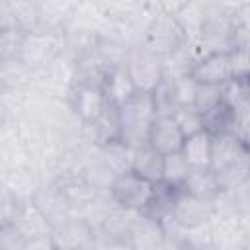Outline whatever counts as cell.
<instances>
[{"mask_svg":"<svg viewBox=\"0 0 250 250\" xmlns=\"http://www.w3.org/2000/svg\"><path fill=\"white\" fill-rule=\"evenodd\" d=\"M152 98L146 92H135L119 105V141L129 148L146 143L148 127L154 119Z\"/></svg>","mask_w":250,"mask_h":250,"instance_id":"1","label":"cell"},{"mask_svg":"<svg viewBox=\"0 0 250 250\" xmlns=\"http://www.w3.org/2000/svg\"><path fill=\"white\" fill-rule=\"evenodd\" d=\"M182 43H188L186 35L182 31L176 16L166 14V12H156L152 16V20L148 21V25L145 29L143 41H141V45L145 49H148L150 53H154L160 59L170 55Z\"/></svg>","mask_w":250,"mask_h":250,"instance_id":"2","label":"cell"},{"mask_svg":"<svg viewBox=\"0 0 250 250\" xmlns=\"http://www.w3.org/2000/svg\"><path fill=\"white\" fill-rule=\"evenodd\" d=\"M107 191L115 205H119L123 209L145 213L152 201L154 184L143 180L141 176H137L135 172L129 170V172L115 176Z\"/></svg>","mask_w":250,"mask_h":250,"instance_id":"3","label":"cell"},{"mask_svg":"<svg viewBox=\"0 0 250 250\" xmlns=\"http://www.w3.org/2000/svg\"><path fill=\"white\" fill-rule=\"evenodd\" d=\"M125 68L137 88V92L150 94L160 82H162V59L145 49L143 45H137L131 49V55L125 62Z\"/></svg>","mask_w":250,"mask_h":250,"instance_id":"4","label":"cell"},{"mask_svg":"<svg viewBox=\"0 0 250 250\" xmlns=\"http://www.w3.org/2000/svg\"><path fill=\"white\" fill-rule=\"evenodd\" d=\"M211 217H213L211 203L201 201L193 195H188L184 189H180L168 217L162 221H172V225H176L180 230H193V229L209 225Z\"/></svg>","mask_w":250,"mask_h":250,"instance_id":"5","label":"cell"},{"mask_svg":"<svg viewBox=\"0 0 250 250\" xmlns=\"http://www.w3.org/2000/svg\"><path fill=\"white\" fill-rule=\"evenodd\" d=\"M55 250H90L94 229L78 215H70L51 229Z\"/></svg>","mask_w":250,"mask_h":250,"instance_id":"6","label":"cell"},{"mask_svg":"<svg viewBox=\"0 0 250 250\" xmlns=\"http://www.w3.org/2000/svg\"><path fill=\"white\" fill-rule=\"evenodd\" d=\"M29 201L45 215V219L51 223V227H55L57 223H61L72 215L70 201L59 182H43Z\"/></svg>","mask_w":250,"mask_h":250,"instance_id":"7","label":"cell"},{"mask_svg":"<svg viewBox=\"0 0 250 250\" xmlns=\"http://www.w3.org/2000/svg\"><path fill=\"white\" fill-rule=\"evenodd\" d=\"M248 160V143L234 133H223L211 137V152H209V168L219 172L236 162Z\"/></svg>","mask_w":250,"mask_h":250,"instance_id":"8","label":"cell"},{"mask_svg":"<svg viewBox=\"0 0 250 250\" xmlns=\"http://www.w3.org/2000/svg\"><path fill=\"white\" fill-rule=\"evenodd\" d=\"M189 78L197 84L225 86L232 80V57L230 53H211L197 59Z\"/></svg>","mask_w":250,"mask_h":250,"instance_id":"9","label":"cell"},{"mask_svg":"<svg viewBox=\"0 0 250 250\" xmlns=\"http://www.w3.org/2000/svg\"><path fill=\"white\" fill-rule=\"evenodd\" d=\"M64 102L68 104V107L82 125L94 121L107 104L104 92L92 86H70Z\"/></svg>","mask_w":250,"mask_h":250,"instance_id":"10","label":"cell"},{"mask_svg":"<svg viewBox=\"0 0 250 250\" xmlns=\"http://www.w3.org/2000/svg\"><path fill=\"white\" fill-rule=\"evenodd\" d=\"M146 143L156 152L166 156L172 152H180V148L184 145V135L172 117H154L148 127Z\"/></svg>","mask_w":250,"mask_h":250,"instance_id":"11","label":"cell"},{"mask_svg":"<svg viewBox=\"0 0 250 250\" xmlns=\"http://www.w3.org/2000/svg\"><path fill=\"white\" fill-rule=\"evenodd\" d=\"M10 223L23 236V240L37 238V236H47V234H51V229H53L51 223L45 219V215L31 201L20 203V207L16 209Z\"/></svg>","mask_w":250,"mask_h":250,"instance_id":"12","label":"cell"},{"mask_svg":"<svg viewBox=\"0 0 250 250\" xmlns=\"http://www.w3.org/2000/svg\"><path fill=\"white\" fill-rule=\"evenodd\" d=\"M197 59H199L197 49L193 45H189V43H182L170 55L162 57V76L166 80L186 78V76L191 74Z\"/></svg>","mask_w":250,"mask_h":250,"instance_id":"13","label":"cell"},{"mask_svg":"<svg viewBox=\"0 0 250 250\" xmlns=\"http://www.w3.org/2000/svg\"><path fill=\"white\" fill-rule=\"evenodd\" d=\"M162 160L164 156L160 152H156L148 143H143L133 148L131 172L150 184H158L162 180Z\"/></svg>","mask_w":250,"mask_h":250,"instance_id":"14","label":"cell"},{"mask_svg":"<svg viewBox=\"0 0 250 250\" xmlns=\"http://www.w3.org/2000/svg\"><path fill=\"white\" fill-rule=\"evenodd\" d=\"M182 189L188 195H193L207 203H211L219 195V186H217V180L211 168H189L182 184Z\"/></svg>","mask_w":250,"mask_h":250,"instance_id":"15","label":"cell"},{"mask_svg":"<svg viewBox=\"0 0 250 250\" xmlns=\"http://www.w3.org/2000/svg\"><path fill=\"white\" fill-rule=\"evenodd\" d=\"M141 215L143 213H139V211H131V209H123V207L115 205L111 209V213L107 215V219L104 221V225L96 232H102V234L117 238V240H129Z\"/></svg>","mask_w":250,"mask_h":250,"instance_id":"16","label":"cell"},{"mask_svg":"<svg viewBox=\"0 0 250 250\" xmlns=\"http://www.w3.org/2000/svg\"><path fill=\"white\" fill-rule=\"evenodd\" d=\"M135 92H137V88H135V84H133V80H131L127 68H125V66L111 68L109 78H107V82H105V86H104V96H105V100L111 102V104H115V105L119 107V105H121L123 102H127Z\"/></svg>","mask_w":250,"mask_h":250,"instance_id":"17","label":"cell"},{"mask_svg":"<svg viewBox=\"0 0 250 250\" xmlns=\"http://www.w3.org/2000/svg\"><path fill=\"white\" fill-rule=\"evenodd\" d=\"M180 152L186 158L189 168H209L211 135L201 131V133H195V135L184 139V145H182Z\"/></svg>","mask_w":250,"mask_h":250,"instance_id":"18","label":"cell"},{"mask_svg":"<svg viewBox=\"0 0 250 250\" xmlns=\"http://www.w3.org/2000/svg\"><path fill=\"white\" fill-rule=\"evenodd\" d=\"M98 154H100L102 162L111 170L113 176H119V174L131 170L133 148H129L121 141H111V143L98 146Z\"/></svg>","mask_w":250,"mask_h":250,"instance_id":"19","label":"cell"},{"mask_svg":"<svg viewBox=\"0 0 250 250\" xmlns=\"http://www.w3.org/2000/svg\"><path fill=\"white\" fill-rule=\"evenodd\" d=\"M150 98H152V105H154V115L156 117H172L174 111L180 107L178 102H176L172 80L162 78V82L150 92Z\"/></svg>","mask_w":250,"mask_h":250,"instance_id":"20","label":"cell"},{"mask_svg":"<svg viewBox=\"0 0 250 250\" xmlns=\"http://www.w3.org/2000/svg\"><path fill=\"white\" fill-rule=\"evenodd\" d=\"M213 174H215L219 191H234V189L242 188L244 184H248V160L236 162V164L227 166Z\"/></svg>","mask_w":250,"mask_h":250,"instance_id":"21","label":"cell"},{"mask_svg":"<svg viewBox=\"0 0 250 250\" xmlns=\"http://www.w3.org/2000/svg\"><path fill=\"white\" fill-rule=\"evenodd\" d=\"M188 172H189V166H188L186 158L182 156V152L166 154L162 160V180L160 182H164L168 186L182 188Z\"/></svg>","mask_w":250,"mask_h":250,"instance_id":"22","label":"cell"},{"mask_svg":"<svg viewBox=\"0 0 250 250\" xmlns=\"http://www.w3.org/2000/svg\"><path fill=\"white\" fill-rule=\"evenodd\" d=\"M219 102H223V86L215 84H197L195 82V92H193V102L191 107L197 113H205L211 107H215Z\"/></svg>","mask_w":250,"mask_h":250,"instance_id":"23","label":"cell"},{"mask_svg":"<svg viewBox=\"0 0 250 250\" xmlns=\"http://www.w3.org/2000/svg\"><path fill=\"white\" fill-rule=\"evenodd\" d=\"M172 119L176 121L178 129L182 131L184 139L195 135V133H201L203 131V121H201V113H197L191 105L188 107H178L172 115Z\"/></svg>","mask_w":250,"mask_h":250,"instance_id":"24","label":"cell"},{"mask_svg":"<svg viewBox=\"0 0 250 250\" xmlns=\"http://www.w3.org/2000/svg\"><path fill=\"white\" fill-rule=\"evenodd\" d=\"M174 84V94H176V102L180 107H188L191 105L193 102V92H195V82L186 76V78H178V80H172Z\"/></svg>","mask_w":250,"mask_h":250,"instance_id":"25","label":"cell"},{"mask_svg":"<svg viewBox=\"0 0 250 250\" xmlns=\"http://www.w3.org/2000/svg\"><path fill=\"white\" fill-rule=\"evenodd\" d=\"M90 250H131V246H129V240H117L102 232H94Z\"/></svg>","mask_w":250,"mask_h":250,"instance_id":"26","label":"cell"},{"mask_svg":"<svg viewBox=\"0 0 250 250\" xmlns=\"http://www.w3.org/2000/svg\"><path fill=\"white\" fill-rule=\"evenodd\" d=\"M23 250H55L51 234L47 236H37V238H29L23 244Z\"/></svg>","mask_w":250,"mask_h":250,"instance_id":"27","label":"cell"}]
</instances>
